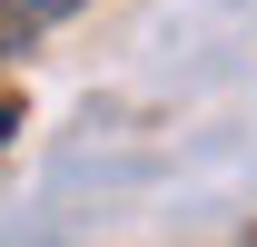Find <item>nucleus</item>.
<instances>
[{
	"mask_svg": "<svg viewBox=\"0 0 257 247\" xmlns=\"http://www.w3.org/2000/svg\"><path fill=\"white\" fill-rule=\"evenodd\" d=\"M60 10H79V0H0V40H20V30H50V20H60Z\"/></svg>",
	"mask_w": 257,
	"mask_h": 247,
	"instance_id": "f257e3e1",
	"label": "nucleus"
}]
</instances>
